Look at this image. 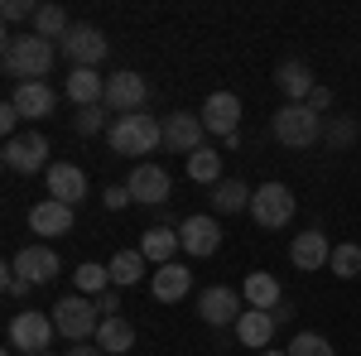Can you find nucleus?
<instances>
[{
	"label": "nucleus",
	"mask_w": 361,
	"mask_h": 356,
	"mask_svg": "<svg viewBox=\"0 0 361 356\" xmlns=\"http://www.w3.org/2000/svg\"><path fill=\"white\" fill-rule=\"evenodd\" d=\"M54 58H58V49L49 39H39L34 29H29V34H5V49H0L5 73L20 78V82H44L49 68H54Z\"/></svg>",
	"instance_id": "f257e3e1"
},
{
	"label": "nucleus",
	"mask_w": 361,
	"mask_h": 356,
	"mask_svg": "<svg viewBox=\"0 0 361 356\" xmlns=\"http://www.w3.org/2000/svg\"><path fill=\"white\" fill-rule=\"evenodd\" d=\"M106 145H111L116 154H126V159H140V154H149V149H159L164 145V121H154V116H116L111 130H106Z\"/></svg>",
	"instance_id": "f03ea898"
},
{
	"label": "nucleus",
	"mask_w": 361,
	"mask_h": 356,
	"mask_svg": "<svg viewBox=\"0 0 361 356\" xmlns=\"http://www.w3.org/2000/svg\"><path fill=\"white\" fill-rule=\"evenodd\" d=\"M318 135H323V116L313 106L289 102V106L275 111V140L284 149H308V145H318Z\"/></svg>",
	"instance_id": "7ed1b4c3"
},
{
	"label": "nucleus",
	"mask_w": 361,
	"mask_h": 356,
	"mask_svg": "<svg viewBox=\"0 0 361 356\" xmlns=\"http://www.w3.org/2000/svg\"><path fill=\"white\" fill-rule=\"evenodd\" d=\"M54 328L68 342H87V337H97V328H102V313H97V303L87 299V294H68V299L54 303Z\"/></svg>",
	"instance_id": "20e7f679"
},
{
	"label": "nucleus",
	"mask_w": 361,
	"mask_h": 356,
	"mask_svg": "<svg viewBox=\"0 0 361 356\" xmlns=\"http://www.w3.org/2000/svg\"><path fill=\"white\" fill-rule=\"evenodd\" d=\"M250 217H255L260 231L289 226L294 221V192L284 188V183H260V188L250 192Z\"/></svg>",
	"instance_id": "39448f33"
},
{
	"label": "nucleus",
	"mask_w": 361,
	"mask_h": 356,
	"mask_svg": "<svg viewBox=\"0 0 361 356\" xmlns=\"http://www.w3.org/2000/svg\"><path fill=\"white\" fill-rule=\"evenodd\" d=\"M54 313H39V308H25L10 318V347H20L25 356H39L54 347Z\"/></svg>",
	"instance_id": "423d86ee"
},
{
	"label": "nucleus",
	"mask_w": 361,
	"mask_h": 356,
	"mask_svg": "<svg viewBox=\"0 0 361 356\" xmlns=\"http://www.w3.org/2000/svg\"><path fill=\"white\" fill-rule=\"evenodd\" d=\"M0 159L10 173H49V140L39 135V130H20V135H10L0 145Z\"/></svg>",
	"instance_id": "0eeeda50"
},
{
	"label": "nucleus",
	"mask_w": 361,
	"mask_h": 356,
	"mask_svg": "<svg viewBox=\"0 0 361 356\" xmlns=\"http://www.w3.org/2000/svg\"><path fill=\"white\" fill-rule=\"evenodd\" d=\"M241 313H246V299H241L236 289L212 284V289H202V294H197V318H202L207 328H236V323H241Z\"/></svg>",
	"instance_id": "6e6552de"
},
{
	"label": "nucleus",
	"mask_w": 361,
	"mask_h": 356,
	"mask_svg": "<svg viewBox=\"0 0 361 356\" xmlns=\"http://www.w3.org/2000/svg\"><path fill=\"white\" fill-rule=\"evenodd\" d=\"M202 135H207V125H202L197 111H173V116H164V149L169 154H197L202 149Z\"/></svg>",
	"instance_id": "1a4fd4ad"
},
{
	"label": "nucleus",
	"mask_w": 361,
	"mask_h": 356,
	"mask_svg": "<svg viewBox=\"0 0 361 356\" xmlns=\"http://www.w3.org/2000/svg\"><path fill=\"white\" fill-rule=\"evenodd\" d=\"M106 49H111V39H106L97 25H73L68 39H63V54L73 58L78 68H97V63L106 58Z\"/></svg>",
	"instance_id": "9d476101"
},
{
	"label": "nucleus",
	"mask_w": 361,
	"mask_h": 356,
	"mask_svg": "<svg viewBox=\"0 0 361 356\" xmlns=\"http://www.w3.org/2000/svg\"><path fill=\"white\" fill-rule=\"evenodd\" d=\"M145 102H149V82L140 73H116V78H106V106L116 116H135V111H145Z\"/></svg>",
	"instance_id": "9b49d317"
},
{
	"label": "nucleus",
	"mask_w": 361,
	"mask_h": 356,
	"mask_svg": "<svg viewBox=\"0 0 361 356\" xmlns=\"http://www.w3.org/2000/svg\"><path fill=\"white\" fill-rule=\"evenodd\" d=\"M202 125L212 130V135H222V140H231L236 135V125H241V97L236 92H212L207 102H202Z\"/></svg>",
	"instance_id": "f8f14e48"
},
{
	"label": "nucleus",
	"mask_w": 361,
	"mask_h": 356,
	"mask_svg": "<svg viewBox=\"0 0 361 356\" xmlns=\"http://www.w3.org/2000/svg\"><path fill=\"white\" fill-rule=\"evenodd\" d=\"M178 246L188 250V255H212V250L222 246V221L207 217V212H197V217H183V226H178Z\"/></svg>",
	"instance_id": "ddd939ff"
},
{
	"label": "nucleus",
	"mask_w": 361,
	"mask_h": 356,
	"mask_svg": "<svg viewBox=\"0 0 361 356\" xmlns=\"http://www.w3.org/2000/svg\"><path fill=\"white\" fill-rule=\"evenodd\" d=\"M126 188H130V197H135L140 207H159L169 197V173L159 164H135L130 178H126Z\"/></svg>",
	"instance_id": "4468645a"
},
{
	"label": "nucleus",
	"mask_w": 361,
	"mask_h": 356,
	"mask_svg": "<svg viewBox=\"0 0 361 356\" xmlns=\"http://www.w3.org/2000/svg\"><path fill=\"white\" fill-rule=\"evenodd\" d=\"M10 106L20 111V121H44V116H54L58 92L49 82H20L15 97H10Z\"/></svg>",
	"instance_id": "2eb2a0df"
},
{
	"label": "nucleus",
	"mask_w": 361,
	"mask_h": 356,
	"mask_svg": "<svg viewBox=\"0 0 361 356\" xmlns=\"http://www.w3.org/2000/svg\"><path fill=\"white\" fill-rule=\"evenodd\" d=\"M29 231H39V236H68V231H73V207L58 202V197L34 202V207H29Z\"/></svg>",
	"instance_id": "dca6fc26"
},
{
	"label": "nucleus",
	"mask_w": 361,
	"mask_h": 356,
	"mask_svg": "<svg viewBox=\"0 0 361 356\" xmlns=\"http://www.w3.org/2000/svg\"><path fill=\"white\" fill-rule=\"evenodd\" d=\"M289 260H294V270H323L333 260V241L323 231H299L289 246Z\"/></svg>",
	"instance_id": "f3484780"
},
{
	"label": "nucleus",
	"mask_w": 361,
	"mask_h": 356,
	"mask_svg": "<svg viewBox=\"0 0 361 356\" xmlns=\"http://www.w3.org/2000/svg\"><path fill=\"white\" fill-rule=\"evenodd\" d=\"M15 270L25 274L29 284H54L58 270H63V260H58L49 246H25L20 255H15Z\"/></svg>",
	"instance_id": "a211bd4d"
},
{
	"label": "nucleus",
	"mask_w": 361,
	"mask_h": 356,
	"mask_svg": "<svg viewBox=\"0 0 361 356\" xmlns=\"http://www.w3.org/2000/svg\"><path fill=\"white\" fill-rule=\"evenodd\" d=\"M275 313H265V308H246L241 313V323H236V342L241 347H255V356L270 352V337H275Z\"/></svg>",
	"instance_id": "6ab92c4d"
},
{
	"label": "nucleus",
	"mask_w": 361,
	"mask_h": 356,
	"mask_svg": "<svg viewBox=\"0 0 361 356\" xmlns=\"http://www.w3.org/2000/svg\"><path fill=\"white\" fill-rule=\"evenodd\" d=\"M49 197H58V202H68V207H78L87 197V173L78 164H49Z\"/></svg>",
	"instance_id": "aec40b11"
},
{
	"label": "nucleus",
	"mask_w": 361,
	"mask_h": 356,
	"mask_svg": "<svg viewBox=\"0 0 361 356\" xmlns=\"http://www.w3.org/2000/svg\"><path fill=\"white\" fill-rule=\"evenodd\" d=\"M188 289H193V270H183L178 260L159 265V270H154V279H149V294H154L159 303H178Z\"/></svg>",
	"instance_id": "412c9836"
},
{
	"label": "nucleus",
	"mask_w": 361,
	"mask_h": 356,
	"mask_svg": "<svg viewBox=\"0 0 361 356\" xmlns=\"http://www.w3.org/2000/svg\"><path fill=\"white\" fill-rule=\"evenodd\" d=\"M68 102H78V106H102V102H106V78H97V68H73V73H68Z\"/></svg>",
	"instance_id": "4be33fe9"
},
{
	"label": "nucleus",
	"mask_w": 361,
	"mask_h": 356,
	"mask_svg": "<svg viewBox=\"0 0 361 356\" xmlns=\"http://www.w3.org/2000/svg\"><path fill=\"white\" fill-rule=\"evenodd\" d=\"M92 342H97L106 356H126L130 347H135V328L116 313V318H102V328H97V337H92Z\"/></svg>",
	"instance_id": "5701e85b"
},
{
	"label": "nucleus",
	"mask_w": 361,
	"mask_h": 356,
	"mask_svg": "<svg viewBox=\"0 0 361 356\" xmlns=\"http://www.w3.org/2000/svg\"><path fill=\"white\" fill-rule=\"evenodd\" d=\"M241 299H246V308H279V279L265 270H250L246 284H241Z\"/></svg>",
	"instance_id": "b1692460"
},
{
	"label": "nucleus",
	"mask_w": 361,
	"mask_h": 356,
	"mask_svg": "<svg viewBox=\"0 0 361 356\" xmlns=\"http://www.w3.org/2000/svg\"><path fill=\"white\" fill-rule=\"evenodd\" d=\"M250 192L241 178H222V183H212V207L222 212V217H231V212H250Z\"/></svg>",
	"instance_id": "393cba45"
},
{
	"label": "nucleus",
	"mask_w": 361,
	"mask_h": 356,
	"mask_svg": "<svg viewBox=\"0 0 361 356\" xmlns=\"http://www.w3.org/2000/svg\"><path fill=\"white\" fill-rule=\"evenodd\" d=\"M275 82H279V92H284L289 102H299V106L313 97V73H308V63H284L275 73Z\"/></svg>",
	"instance_id": "a878e982"
},
{
	"label": "nucleus",
	"mask_w": 361,
	"mask_h": 356,
	"mask_svg": "<svg viewBox=\"0 0 361 356\" xmlns=\"http://www.w3.org/2000/svg\"><path fill=\"white\" fill-rule=\"evenodd\" d=\"M173 250H178V231H169V226H154V231H145V236H140V255H145V260H154V265H169V260H173Z\"/></svg>",
	"instance_id": "bb28decb"
},
{
	"label": "nucleus",
	"mask_w": 361,
	"mask_h": 356,
	"mask_svg": "<svg viewBox=\"0 0 361 356\" xmlns=\"http://www.w3.org/2000/svg\"><path fill=\"white\" fill-rule=\"evenodd\" d=\"M106 270H111V284H116V289L140 284V279H145V255H140V250H116Z\"/></svg>",
	"instance_id": "cd10ccee"
},
{
	"label": "nucleus",
	"mask_w": 361,
	"mask_h": 356,
	"mask_svg": "<svg viewBox=\"0 0 361 356\" xmlns=\"http://www.w3.org/2000/svg\"><path fill=\"white\" fill-rule=\"evenodd\" d=\"M188 178L193 183H222V154L217 149H197V154H188Z\"/></svg>",
	"instance_id": "c85d7f7f"
},
{
	"label": "nucleus",
	"mask_w": 361,
	"mask_h": 356,
	"mask_svg": "<svg viewBox=\"0 0 361 356\" xmlns=\"http://www.w3.org/2000/svg\"><path fill=\"white\" fill-rule=\"evenodd\" d=\"M68 15H63V5H39V15H34V34H39V39H49V44H54V39H68Z\"/></svg>",
	"instance_id": "c756f323"
},
{
	"label": "nucleus",
	"mask_w": 361,
	"mask_h": 356,
	"mask_svg": "<svg viewBox=\"0 0 361 356\" xmlns=\"http://www.w3.org/2000/svg\"><path fill=\"white\" fill-rule=\"evenodd\" d=\"M106 279H111V270L106 265H78L73 270V284H78V294H106Z\"/></svg>",
	"instance_id": "7c9ffc66"
},
{
	"label": "nucleus",
	"mask_w": 361,
	"mask_h": 356,
	"mask_svg": "<svg viewBox=\"0 0 361 356\" xmlns=\"http://www.w3.org/2000/svg\"><path fill=\"white\" fill-rule=\"evenodd\" d=\"M289 356H337V352H333V342H328L323 332H294Z\"/></svg>",
	"instance_id": "2f4dec72"
},
{
	"label": "nucleus",
	"mask_w": 361,
	"mask_h": 356,
	"mask_svg": "<svg viewBox=\"0 0 361 356\" xmlns=\"http://www.w3.org/2000/svg\"><path fill=\"white\" fill-rule=\"evenodd\" d=\"M328 270H333L337 279H357V274H361V246H333Z\"/></svg>",
	"instance_id": "473e14b6"
},
{
	"label": "nucleus",
	"mask_w": 361,
	"mask_h": 356,
	"mask_svg": "<svg viewBox=\"0 0 361 356\" xmlns=\"http://www.w3.org/2000/svg\"><path fill=\"white\" fill-rule=\"evenodd\" d=\"M0 15H5V25H20V20H29V25H34L39 5H34V0H5V5H0Z\"/></svg>",
	"instance_id": "72a5a7b5"
},
{
	"label": "nucleus",
	"mask_w": 361,
	"mask_h": 356,
	"mask_svg": "<svg viewBox=\"0 0 361 356\" xmlns=\"http://www.w3.org/2000/svg\"><path fill=\"white\" fill-rule=\"evenodd\" d=\"M73 130H78V135H97V130H102V106H78Z\"/></svg>",
	"instance_id": "f704fd0d"
},
{
	"label": "nucleus",
	"mask_w": 361,
	"mask_h": 356,
	"mask_svg": "<svg viewBox=\"0 0 361 356\" xmlns=\"http://www.w3.org/2000/svg\"><path fill=\"white\" fill-rule=\"evenodd\" d=\"M352 140H357V125H352V121H333V130H328V145H333V149H347Z\"/></svg>",
	"instance_id": "c9c22d12"
},
{
	"label": "nucleus",
	"mask_w": 361,
	"mask_h": 356,
	"mask_svg": "<svg viewBox=\"0 0 361 356\" xmlns=\"http://www.w3.org/2000/svg\"><path fill=\"white\" fill-rule=\"evenodd\" d=\"M0 284H5V294H25V289H29V279H25L20 270H15V260L5 265V274H0Z\"/></svg>",
	"instance_id": "e433bc0d"
},
{
	"label": "nucleus",
	"mask_w": 361,
	"mask_h": 356,
	"mask_svg": "<svg viewBox=\"0 0 361 356\" xmlns=\"http://www.w3.org/2000/svg\"><path fill=\"white\" fill-rule=\"evenodd\" d=\"M135 197H130V188L126 183H116V188H106V212H121V207H130Z\"/></svg>",
	"instance_id": "4c0bfd02"
},
{
	"label": "nucleus",
	"mask_w": 361,
	"mask_h": 356,
	"mask_svg": "<svg viewBox=\"0 0 361 356\" xmlns=\"http://www.w3.org/2000/svg\"><path fill=\"white\" fill-rule=\"evenodd\" d=\"M0 130H5V140H10V135H20V111L10 106V102L0 106Z\"/></svg>",
	"instance_id": "58836bf2"
},
{
	"label": "nucleus",
	"mask_w": 361,
	"mask_h": 356,
	"mask_svg": "<svg viewBox=\"0 0 361 356\" xmlns=\"http://www.w3.org/2000/svg\"><path fill=\"white\" fill-rule=\"evenodd\" d=\"M116 308H121V294H116V289L97 294V313H102V318H116Z\"/></svg>",
	"instance_id": "ea45409f"
},
{
	"label": "nucleus",
	"mask_w": 361,
	"mask_h": 356,
	"mask_svg": "<svg viewBox=\"0 0 361 356\" xmlns=\"http://www.w3.org/2000/svg\"><path fill=\"white\" fill-rule=\"evenodd\" d=\"M304 106H313L318 116H323V111H333V92H328V87H313V97H308Z\"/></svg>",
	"instance_id": "a19ab883"
},
{
	"label": "nucleus",
	"mask_w": 361,
	"mask_h": 356,
	"mask_svg": "<svg viewBox=\"0 0 361 356\" xmlns=\"http://www.w3.org/2000/svg\"><path fill=\"white\" fill-rule=\"evenodd\" d=\"M68 356H106V352H102L97 342H73V347H68Z\"/></svg>",
	"instance_id": "79ce46f5"
},
{
	"label": "nucleus",
	"mask_w": 361,
	"mask_h": 356,
	"mask_svg": "<svg viewBox=\"0 0 361 356\" xmlns=\"http://www.w3.org/2000/svg\"><path fill=\"white\" fill-rule=\"evenodd\" d=\"M260 356H289V352H275V347H270V352H260Z\"/></svg>",
	"instance_id": "37998d69"
},
{
	"label": "nucleus",
	"mask_w": 361,
	"mask_h": 356,
	"mask_svg": "<svg viewBox=\"0 0 361 356\" xmlns=\"http://www.w3.org/2000/svg\"><path fill=\"white\" fill-rule=\"evenodd\" d=\"M39 356H54V352H39Z\"/></svg>",
	"instance_id": "c03bdc74"
},
{
	"label": "nucleus",
	"mask_w": 361,
	"mask_h": 356,
	"mask_svg": "<svg viewBox=\"0 0 361 356\" xmlns=\"http://www.w3.org/2000/svg\"><path fill=\"white\" fill-rule=\"evenodd\" d=\"M0 356H10V352H0Z\"/></svg>",
	"instance_id": "a18cd8bd"
}]
</instances>
